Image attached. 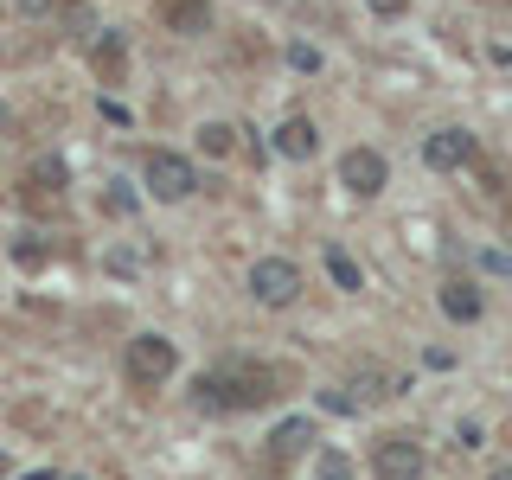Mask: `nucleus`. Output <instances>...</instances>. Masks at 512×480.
I'll list each match as a JSON object with an SVG mask.
<instances>
[{
	"mask_svg": "<svg viewBox=\"0 0 512 480\" xmlns=\"http://www.w3.org/2000/svg\"><path fill=\"white\" fill-rule=\"evenodd\" d=\"M288 391V372L282 365H269V359H218V365H205L199 378H192V410H205V416H256V410H269L276 397Z\"/></svg>",
	"mask_w": 512,
	"mask_h": 480,
	"instance_id": "nucleus-1",
	"label": "nucleus"
},
{
	"mask_svg": "<svg viewBox=\"0 0 512 480\" xmlns=\"http://www.w3.org/2000/svg\"><path fill=\"white\" fill-rule=\"evenodd\" d=\"M141 186H148V199H154V205H186V199H199V186H205L199 154L148 148V154H141Z\"/></svg>",
	"mask_w": 512,
	"mask_h": 480,
	"instance_id": "nucleus-2",
	"label": "nucleus"
},
{
	"mask_svg": "<svg viewBox=\"0 0 512 480\" xmlns=\"http://www.w3.org/2000/svg\"><path fill=\"white\" fill-rule=\"evenodd\" d=\"M244 295H250V308H263V314H288L308 295V276H301L295 256H256L244 269Z\"/></svg>",
	"mask_w": 512,
	"mask_h": 480,
	"instance_id": "nucleus-3",
	"label": "nucleus"
},
{
	"mask_svg": "<svg viewBox=\"0 0 512 480\" xmlns=\"http://www.w3.org/2000/svg\"><path fill=\"white\" fill-rule=\"evenodd\" d=\"M122 378L135 384V391H167L173 378H180V346L167 340V333H135V340L122 346Z\"/></svg>",
	"mask_w": 512,
	"mask_h": 480,
	"instance_id": "nucleus-4",
	"label": "nucleus"
},
{
	"mask_svg": "<svg viewBox=\"0 0 512 480\" xmlns=\"http://www.w3.org/2000/svg\"><path fill=\"white\" fill-rule=\"evenodd\" d=\"M333 180H340L352 199H378V192H391V154L372 148V141H352V148H340V160H333Z\"/></svg>",
	"mask_w": 512,
	"mask_h": 480,
	"instance_id": "nucleus-5",
	"label": "nucleus"
},
{
	"mask_svg": "<svg viewBox=\"0 0 512 480\" xmlns=\"http://www.w3.org/2000/svg\"><path fill=\"white\" fill-rule=\"evenodd\" d=\"M372 480H423L429 474V448L410 429H391V436H372V455H365Z\"/></svg>",
	"mask_w": 512,
	"mask_h": 480,
	"instance_id": "nucleus-6",
	"label": "nucleus"
},
{
	"mask_svg": "<svg viewBox=\"0 0 512 480\" xmlns=\"http://www.w3.org/2000/svg\"><path fill=\"white\" fill-rule=\"evenodd\" d=\"M423 167L442 173V180H455V173H474V167H480V135H474V128H461V122L429 128V135H423Z\"/></svg>",
	"mask_w": 512,
	"mask_h": 480,
	"instance_id": "nucleus-7",
	"label": "nucleus"
},
{
	"mask_svg": "<svg viewBox=\"0 0 512 480\" xmlns=\"http://www.w3.org/2000/svg\"><path fill=\"white\" fill-rule=\"evenodd\" d=\"M269 148H276V160H288V167H308V160L320 154V128H314V116L288 109V116L269 128Z\"/></svg>",
	"mask_w": 512,
	"mask_h": 480,
	"instance_id": "nucleus-8",
	"label": "nucleus"
},
{
	"mask_svg": "<svg viewBox=\"0 0 512 480\" xmlns=\"http://www.w3.org/2000/svg\"><path fill=\"white\" fill-rule=\"evenodd\" d=\"M436 308H442V320H455V327H474V320L487 314V295H480L474 276H448L436 288Z\"/></svg>",
	"mask_w": 512,
	"mask_h": 480,
	"instance_id": "nucleus-9",
	"label": "nucleus"
},
{
	"mask_svg": "<svg viewBox=\"0 0 512 480\" xmlns=\"http://www.w3.org/2000/svg\"><path fill=\"white\" fill-rule=\"evenodd\" d=\"M160 20H167L173 39H212V32H218V7H212V0H167Z\"/></svg>",
	"mask_w": 512,
	"mask_h": 480,
	"instance_id": "nucleus-10",
	"label": "nucleus"
},
{
	"mask_svg": "<svg viewBox=\"0 0 512 480\" xmlns=\"http://www.w3.org/2000/svg\"><path fill=\"white\" fill-rule=\"evenodd\" d=\"M308 448H314V416H282V423L263 436V455L276 461V468L282 461H301Z\"/></svg>",
	"mask_w": 512,
	"mask_h": 480,
	"instance_id": "nucleus-11",
	"label": "nucleus"
},
{
	"mask_svg": "<svg viewBox=\"0 0 512 480\" xmlns=\"http://www.w3.org/2000/svg\"><path fill=\"white\" fill-rule=\"evenodd\" d=\"M84 58H90V71L103 77V84H122V77H128V32H122V26H103V32L90 39Z\"/></svg>",
	"mask_w": 512,
	"mask_h": 480,
	"instance_id": "nucleus-12",
	"label": "nucleus"
},
{
	"mask_svg": "<svg viewBox=\"0 0 512 480\" xmlns=\"http://www.w3.org/2000/svg\"><path fill=\"white\" fill-rule=\"evenodd\" d=\"M244 135H250L244 122H224V116H212V122H199V128H192V154H199V160H231Z\"/></svg>",
	"mask_w": 512,
	"mask_h": 480,
	"instance_id": "nucleus-13",
	"label": "nucleus"
},
{
	"mask_svg": "<svg viewBox=\"0 0 512 480\" xmlns=\"http://www.w3.org/2000/svg\"><path fill=\"white\" fill-rule=\"evenodd\" d=\"M320 269H327V282L340 288V295H365V269H359V256H352L340 237L320 244Z\"/></svg>",
	"mask_w": 512,
	"mask_h": 480,
	"instance_id": "nucleus-14",
	"label": "nucleus"
},
{
	"mask_svg": "<svg viewBox=\"0 0 512 480\" xmlns=\"http://www.w3.org/2000/svg\"><path fill=\"white\" fill-rule=\"evenodd\" d=\"M282 64H288L295 77H320V71H327V52H320L314 39H288V45H282Z\"/></svg>",
	"mask_w": 512,
	"mask_h": 480,
	"instance_id": "nucleus-15",
	"label": "nucleus"
},
{
	"mask_svg": "<svg viewBox=\"0 0 512 480\" xmlns=\"http://www.w3.org/2000/svg\"><path fill=\"white\" fill-rule=\"evenodd\" d=\"M314 404H320V410H327V416H352V410H365V404H359V397H352V384H327V391H320V397H314Z\"/></svg>",
	"mask_w": 512,
	"mask_h": 480,
	"instance_id": "nucleus-16",
	"label": "nucleus"
},
{
	"mask_svg": "<svg viewBox=\"0 0 512 480\" xmlns=\"http://www.w3.org/2000/svg\"><path fill=\"white\" fill-rule=\"evenodd\" d=\"M314 480H352V455H340V448H320V455H314Z\"/></svg>",
	"mask_w": 512,
	"mask_h": 480,
	"instance_id": "nucleus-17",
	"label": "nucleus"
},
{
	"mask_svg": "<svg viewBox=\"0 0 512 480\" xmlns=\"http://www.w3.org/2000/svg\"><path fill=\"white\" fill-rule=\"evenodd\" d=\"M109 212H116V218H135L141 212V192L128 186V180H109Z\"/></svg>",
	"mask_w": 512,
	"mask_h": 480,
	"instance_id": "nucleus-18",
	"label": "nucleus"
},
{
	"mask_svg": "<svg viewBox=\"0 0 512 480\" xmlns=\"http://www.w3.org/2000/svg\"><path fill=\"white\" fill-rule=\"evenodd\" d=\"M13 263H20V269H39V263H45L39 231H20V237H13Z\"/></svg>",
	"mask_w": 512,
	"mask_h": 480,
	"instance_id": "nucleus-19",
	"label": "nucleus"
},
{
	"mask_svg": "<svg viewBox=\"0 0 512 480\" xmlns=\"http://www.w3.org/2000/svg\"><path fill=\"white\" fill-rule=\"evenodd\" d=\"M410 7H416V0H365V13L384 20V26H391V20H410Z\"/></svg>",
	"mask_w": 512,
	"mask_h": 480,
	"instance_id": "nucleus-20",
	"label": "nucleus"
},
{
	"mask_svg": "<svg viewBox=\"0 0 512 480\" xmlns=\"http://www.w3.org/2000/svg\"><path fill=\"white\" fill-rule=\"evenodd\" d=\"M109 276H141V256H128V250H109Z\"/></svg>",
	"mask_w": 512,
	"mask_h": 480,
	"instance_id": "nucleus-21",
	"label": "nucleus"
},
{
	"mask_svg": "<svg viewBox=\"0 0 512 480\" xmlns=\"http://www.w3.org/2000/svg\"><path fill=\"white\" fill-rule=\"evenodd\" d=\"M480 269H493V276H512V256L487 244V250H480Z\"/></svg>",
	"mask_w": 512,
	"mask_h": 480,
	"instance_id": "nucleus-22",
	"label": "nucleus"
},
{
	"mask_svg": "<svg viewBox=\"0 0 512 480\" xmlns=\"http://www.w3.org/2000/svg\"><path fill=\"white\" fill-rule=\"evenodd\" d=\"M487 480H512V461H500V468H493V474H487Z\"/></svg>",
	"mask_w": 512,
	"mask_h": 480,
	"instance_id": "nucleus-23",
	"label": "nucleus"
}]
</instances>
